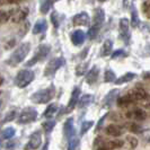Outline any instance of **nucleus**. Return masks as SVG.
Masks as SVG:
<instances>
[{
	"mask_svg": "<svg viewBox=\"0 0 150 150\" xmlns=\"http://www.w3.org/2000/svg\"><path fill=\"white\" fill-rule=\"evenodd\" d=\"M30 50V44L28 42L21 44L16 49L15 51L13 52V54L10 55V58L8 59L7 63L9 66H11V67H15L17 64H19V63L23 62L24 59L26 58V55L28 54Z\"/></svg>",
	"mask_w": 150,
	"mask_h": 150,
	"instance_id": "nucleus-1",
	"label": "nucleus"
},
{
	"mask_svg": "<svg viewBox=\"0 0 150 150\" xmlns=\"http://www.w3.org/2000/svg\"><path fill=\"white\" fill-rule=\"evenodd\" d=\"M54 94H55L54 86H50L47 88H44V89H41L36 93H34L32 95L30 99L35 104H45V103H49L54 97Z\"/></svg>",
	"mask_w": 150,
	"mask_h": 150,
	"instance_id": "nucleus-2",
	"label": "nucleus"
},
{
	"mask_svg": "<svg viewBox=\"0 0 150 150\" xmlns=\"http://www.w3.org/2000/svg\"><path fill=\"white\" fill-rule=\"evenodd\" d=\"M33 79H34V72L32 70H28V69H24L17 74L15 83L19 88H25L26 86H28L33 81Z\"/></svg>",
	"mask_w": 150,
	"mask_h": 150,
	"instance_id": "nucleus-3",
	"label": "nucleus"
},
{
	"mask_svg": "<svg viewBox=\"0 0 150 150\" xmlns=\"http://www.w3.org/2000/svg\"><path fill=\"white\" fill-rule=\"evenodd\" d=\"M50 51H51L50 45H47V44L38 45V47L36 49L35 54L33 55V58H32L30 61H27L26 66H27V67H32V66H34L35 63H38V62H40L41 60L45 59V58L47 57V54L50 53Z\"/></svg>",
	"mask_w": 150,
	"mask_h": 150,
	"instance_id": "nucleus-4",
	"label": "nucleus"
},
{
	"mask_svg": "<svg viewBox=\"0 0 150 150\" xmlns=\"http://www.w3.org/2000/svg\"><path fill=\"white\" fill-rule=\"evenodd\" d=\"M36 117H38V111L34 107H26L19 114V116H18V123H21V124H27V123H30V122L35 121Z\"/></svg>",
	"mask_w": 150,
	"mask_h": 150,
	"instance_id": "nucleus-5",
	"label": "nucleus"
},
{
	"mask_svg": "<svg viewBox=\"0 0 150 150\" xmlns=\"http://www.w3.org/2000/svg\"><path fill=\"white\" fill-rule=\"evenodd\" d=\"M63 63H64L63 58H54L52 60H50L49 63L46 64V68H45V70H44V76L45 77L52 76Z\"/></svg>",
	"mask_w": 150,
	"mask_h": 150,
	"instance_id": "nucleus-6",
	"label": "nucleus"
},
{
	"mask_svg": "<svg viewBox=\"0 0 150 150\" xmlns=\"http://www.w3.org/2000/svg\"><path fill=\"white\" fill-rule=\"evenodd\" d=\"M10 14V19L14 23H21L23 22L26 16L28 14V9L25 7H21V8H16V9H13L9 11Z\"/></svg>",
	"mask_w": 150,
	"mask_h": 150,
	"instance_id": "nucleus-7",
	"label": "nucleus"
},
{
	"mask_svg": "<svg viewBox=\"0 0 150 150\" xmlns=\"http://www.w3.org/2000/svg\"><path fill=\"white\" fill-rule=\"evenodd\" d=\"M129 95L131 96V97L133 98V100L134 102H139V100H146V99H149V94L146 91V90L143 89V88H140V87H138V88H134V89H132L130 93H129Z\"/></svg>",
	"mask_w": 150,
	"mask_h": 150,
	"instance_id": "nucleus-8",
	"label": "nucleus"
},
{
	"mask_svg": "<svg viewBox=\"0 0 150 150\" xmlns=\"http://www.w3.org/2000/svg\"><path fill=\"white\" fill-rule=\"evenodd\" d=\"M41 143H42V135H41V132L35 131L33 134L30 135V141H28L27 147L32 150H36L38 148H40Z\"/></svg>",
	"mask_w": 150,
	"mask_h": 150,
	"instance_id": "nucleus-9",
	"label": "nucleus"
},
{
	"mask_svg": "<svg viewBox=\"0 0 150 150\" xmlns=\"http://www.w3.org/2000/svg\"><path fill=\"white\" fill-rule=\"evenodd\" d=\"M129 27H130L129 19L128 18H122L120 21V34L124 41H129V38H130Z\"/></svg>",
	"mask_w": 150,
	"mask_h": 150,
	"instance_id": "nucleus-10",
	"label": "nucleus"
},
{
	"mask_svg": "<svg viewBox=\"0 0 150 150\" xmlns=\"http://www.w3.org/2000/svg\"><path fill=\"white\" fill-rule=\"evenodd\" d=\"M74 24L77 26H87L89 24V16L87 13H79L74 17Z\"/></svg>",
	"mask_w": 150,
	"mask_h": 150,
	"instance_id": "nucleus-11",
	"label": "nucleus"
},
{
	"mask_svg": "<svg viewBox=\"0 0 150 150\" xmlns=\"http://www.w3.org/2000/svg\"><path fill=\"white\" fill-rule=\"evenodd\" d=\"M63 132H64V137L67 138L68 140L75 135V128H74V119L72 117H69L67 119V121L64 122V125H63Z\"/></svg>",
	"mask_w": 150,
	"mask_h": 150,
	"instance_id": "nucleus-12",
	"label": "nucleus"
},
{
	"mask_svg": "<svg viewBox=\"0 0 150 150\" xmlns=\"http://www.w3.org/2000/svg\"><path fill=\"white\" fill-rule=\"evenodd\" d=\"M80 93H81V89L79 87H76L75 89L72 90L71 93V97H70V100L68 103V110H72L79 102V98H80Z\"/></svg>",
	"mask_w": 150,
	"mask_h": 150,
	"instance_id": "nucleus-13",
	"label": "nucleus"
},
{
	"mask_svg": "<svg viewBox=\"0 0 150 150\" xmlns=\"http://www.w3.org/2000/svg\"><path fill=\"white\" fill-rule=\"evenodd\" d=\"M85 38H86V34L81 30H77L71 33V41L75 45H81L85 42Z\"/></svg>",
	"mask_w": 150,
	"mask_h": 150,
	"instance_id": "nucleus-14",
	"label": "nucleus"
},
{
	"mask_svg": "<svg viewBox=\"0 0 150 150\" xmlns=\"http://www.w3.org/2000/svg\"><path fill=\"white\" fill-rule=\"evenodd\" d=\"M98 75H99V68L97 66H94V67L90 69L88 71V74L86 76V83H89V85H93L94 83H96L98 78Z\"/></svg>",
	"mask_w": 150,
	"mask_h": 150,
	"instance_id": "nucleus-15",
	"label": "nucleus"
},
{
	"mask_svg": "<svg viewBox=\"0 0 150 150\" xmlns=\"http://www.w3.org/2000/svg\"><path fill=\"white\" fill-rule=\"evenodd\" d=\"M117 95H119V89H113L111 90L107 95L105 96L104 100H103V104L105 106H112L116 99H117Z\"/></svg>",
	"mask_w": 150,
	"mask_h": 150,
	"instance_id": "nucleus-16",
	"label": "nucleus"
},
{
	"mask_svg": "<svg viewBox=\"0 0 150 150\" xmlns=\"http://www.w3.org/2000/svg\"><path fill=\"white\" fill-rule=\"evenodd\" d=\"M127 116L128 117H132V119H134L137 121H143L147 117V114L141 108H135L132 112H129Z\"/></svg>",
	"mask_w": 150,
	"mask_h": 150,
	"instance_id": "nucleus-17",
	"label": "nucleus"
},
{
	"mask_svg": "<svg viewBox=\"0 0 150 150\" xmlns=\"http://www.w3.org/2000/svg\"><path fill=\"white\" fill-rule=\"evenodd\" d=\"M104 19H105V13L103 9H96L95 10V14H94V19H93V25H97V26H100L103 23H104Z\"/></svg>",
	"mask_w": 150,
	"mask_h": 150,
	"instance_id": "nucleus-18",
	"label": "nucleus"
},
{
	"mask_svg": "<svg viewBox=\"0 0 150 150\" xmlns=\"http://www.w3.org/2000/svg\"><path fill=\"white\" fill-rule=\"evenodd\" d=\"M106 132H107V134L117 138V137L123 134V129L119 125H116V124H111L106 128Z\"/></svg>",
	"mask_w": 150,
	"mask_h": 150,
	"instance_id": "nucleus-19",
	"label": "nucleus"
},
{
	"mask_svg": "<svg viewBox=\"0 0 150 150\" xmlns=\"http://www.w3.org/2000/svg\"><path fill=\"white\" fill-rule=\"evenodd\" d=\"M112 49H113V42L111 40H106L105 42H104V44L102 45V47H100V55L102 57L110 55L111 52H112Z\"/></svg>",
	"mask_w": 150,
	"mask_h": 150,
	"instance_id": "nucleus-20",
	"label": "nucleus"
},
{
	"mask_svg": "<svg viewBox=\"0 0 150 150\" xmlns=\"http://www.w3.org/2000/svg\"><path fill=\"white\" fill-rule=\"evenodd\" d=\"M137 75L133 74V72H127L125 75L121 76L120 78H117L114 83H116V85H122V83H129V81H131V80H133Z\"/></svg>",
	"mask_w": 150,
	"mask_h": 150,
	"instance_id": "nucleus-21",
	"label": "nucleus"
},
{
	"mask_svg": "<svg viewBox=\"0 0 150 150\" xmlns=\"http://www.w3.org/2000/svg\"><path fill=\"white\" fill-rule=\"evenodd\" d=\"M46 27H47L46 21L45 19H40V21H38V22L35 23V25L33 27V33L34 34H40V33L44 32L46 30Z\"/></svg>",
	"mask_w": 150,
	"mask_h": 150,
	"instance_id": "nucleus-22",
	"label": "nucleus"
},
{
	"mask_svg": "<svg viewBox=\"0 0 150 150\" xmlns=\"http://www.w3.org/2000/svg\"><path fill=\"white\" fill-rule=\"evenodd\" d=\"M133 103H134L133 98L131 97L129 94L125 95V96H122V97L117 98V104H119V106H121V107H125V106L131 105V104H133Z\"/></svg>",
	"mask_w": 150,
	"mask_h": 150,
	"instance_id": "nucleus-23",
	"label": "nucleus"
},
{
	"mask_svg": "<svg viewBox=\"0 0 150 150\" xmlns=\"http://www.w3.org/2000/svg\"><path fill=\"white\" fill-rule=\"evenodd\" d=\"M94 102V96L93 95H83V96H81V97L79 98V107H85V106L89 105V104H91Z\"/></svg>",
	"mask_w": 150,
	"mask_h": 150,
	"instance_id": "nucleus-24",
	"label": "nucleus"
},
{
	"mask_svg": "<svg viewBox=\"0 0 150 150\" xmlns=\"http://www.w3.org/2000/svg\"><path fill=\"white\" fill-rule=\"evenodd\" d=\"M124 146V141L120 139H115V140H110L106 143V147H108L110 149H120Z\"/></svg>",
	"mask_w": 150,
	"mask_h": 150,
	"instance_id": "nucleus-25",
	"label": "nucleus"
},
{
	"mask_svg": "<svg viewBox=\"0 0 150 150\" xmlns=\"http://www.w3.org/2000/svg\"><path fill=\"white\" fill-rule=\"evenodd\" d=\"M125 144L128 146L129 149H134L137 148V146H138V139L135 138L134 135H127L125 137Z\"/></svg>",
	"mask_w": 150,
	"mask_h": 150,
	"instance_id": "nucleus-26",
	"label": "nucleus"
},
{
	"mask_svg": "<svg viewBox=\"0 0 150 150\" xmlns=\"http://www.w3.org/2000/svg\"><path fill=\"white\" fill-rule=\"evenodd\" d=\"M57 111H58V105L57 104H50L45 110L44 116L46 119H51V117H53V115L55 114Z\"/></svg>",
	"mask_w": 150,
	"mask_h": 150,
	"instance_id": "nucleus-27",
	"label": "nucleus"
},
{
	"mask_svg": "<svg viewBox=\"0 0 150 150\" xmlns=\"http://www.w3.org/2000/svg\"><path fill=\"white\" fill-rule=\"evenodd\" d=\"M14 135H15V129L10 128V127H9V128H6L1 132V138H2V139H6V140L11 139Z\"/></svg>",
	"mask_w": 150,
	"mask_h": 150,
	"instance_id": "nucleus-28",
	"label": "nucleus"
},
{
	"mask_svg": "<svg viewBox=\"0 0 150 150\" xmlns=\"http://www.w3.org/2000/svg\"><path fill=\"white\" fill-rule=\"evenodd\" d=\"M104 80L105 83H113L116 80V76L113 72L111 69H107L105 71V75H104Z\"/></svg>",
	"mask_w": 150,
	"mask_h": 150,
	"instance_id": "nucleus-29",
	"label": "nucleus"
},
{
	"mask_svg": "<svg viewBox=\"0 0 150 150\" xmlns=\"http://www.w3.org/2000/svg\"><path fill=\"white\" fill-rule=\"evenodd\" d=\"M139 24H140V19H139L138 13H137L135 8H132V13H131V25L133 27H138Z\"/></svg>",
	"mask_w": 150,
	"mask_h": 150,
	"instance_id": "nucleus-30",
	"label": "nucleus"
},
{
	"mask_svg": "<svg viewBox=\"0 0 150 150\" xmlns=\"http://www.w3.org/2000/svg\"><path fill=\"white\" fill-rule=\"evenodd\" d=\"M99 27L100 26H97V25H93L91 27L89 28V30H88V38H90V40H93V38H95L96 36H97L98 34V30H99Z\"/></svg>",
	"mask_w": 150,
	"mask_h": 150,
	"instance_id": "nucleus-31",
	"label": "nucleus"
},
{
	"mask_svg": "<svg viewBox=\"0 0 150 150\" xmlns=\"http://www.w3.org/2000/svg\"><path fill=\"white\" fill-rule=\"evenodd\" d=\"M93 125H94V122L93 121H85V122H83L81 123V129H80V133L85 134Z\"/></svg>",
	"mask_w": 150,
	"mask_h": 150,
	"instance_id": "nucleus-32",
	"label": "nucleus"
},
{
	"mask_svg": "<svg viewBox=\"0 0 150 150\" xmlns=\"http://www.w3.org/2000/svg\"><path fill=\"white\" fill-rule=\"evenodd\" d=\"M129 130H130L131 132H133V133H141L143 131L142 127H141L140 124H138V123H130Z\"/></svg>",
	"mask_w": 150,
	"mask_h": 150,
	"instance_id": "nucleus-33",
	"label": "nucleus"
},
{
	"mask_svg": "<svg viewBox=\"0 0 150 150\" xmlns=\"http://www.w3.org/2000/svg\"><path fill=\"white\" fill-rule=\"evenodd\" d=\"M77 146H78V138H77L76 135H72V137L69 139L68 150H75Z\"/></svg>",
	"mask_w": 150,
	"mask_h": 150,
	"instance_id": "nucleus-34",
	"label": "nucleus"
},
{
	"mask_svg": "<svg viewBox=\"0 0 150 150\" xmlns=\"http://www.w3.org/2000/svg\"><path fill=\"white\" fill-rule=\"evenodd\" d=\"M52 5L53 4L50 0H44L43 4H42V6H41V13H42V14H46V13L51 9V6H52Z\"/></svg>",
	"mask_w": 150,
	"mask_h": 150,
	"instance_id": "nucleus-35",
	"label": "nucleus"
},
{
	"mask_svg": "<svg viewBox=\"0 0 150 150\" xmlns=\"http://www.w3.org/2000/svg\"><path fill=\"white\" fill-rule=\"evenodd\" d=\"M42 127H43L45 132L50 133V132L53 130V128L55 127V122H54V121H47V122H44V123H43Z\"/></svg>",
	"mask_w": 150,
	"mask_h": 150,
	"instance_id": "nucleus-36",
	"label": "nucleus"
},
{
	"mask_svg": "<svg viewBox=\"0 0 150 150\" xmlns=\"http://www.w3.org/2000/svg\"><path fill=\"white\" fill-rule=\"evenodd\" d=\"M87 68H88V62H85V63H83V64L78 66V67H77V70H76V75H77V76H83V74L86 72Z\"/></svg>",
	"mask_w": 150,
	"mask_h": 150,
	"instance_id": "nucleus-37",
	"label": "nucleus"
},
{
	"mask_svg": "<svg viewBox=\"0 0 150 150\" xmlns=\"http://www.w3.org/2000/svg\"><path fill=\"white\" fill-rule=\"evenodd\" d=\"M16 116H17V112H16L15 110L8 112L7 114H6V116H5V119H4V123H7V122H10V121L15 120Z\"/></svg>",
	"mask_w": 150,
	"mask_h": 150,
	"instance_id": "nucleus-38",
	"label": "nucleus"
},
{
	"mask_svg": "<svg viewBox=\"0 0 150 150\" xmlns=\"http://www.w3.org/2000/svg\"><path fill=\"white\" fill-rule=\"evenodd\" d=\"M142 11L148 18H150V1H146L142 5Z\"/></svg>",
	"mask_w": 150,
	"mask_h": 150,
	"instance_id": "nucleus-39",
	"label": "nucleus"
},
{
	"mask_svg": "<svg viewBox=\"0 0 150 150\" xmlns=\"http://www.w3.org/2000/svg\"><path fill=\"white\" fill-rule=\"evenodd\" d=\"M58 13H53L52 15H51V21H52V23H53V25H54V27L55 28H58L59 27V24H60V22H59V18H58Z\"/></svg>",
	"mask_w": 150,
	"mask_h": 150,
	"instance_id": "nucleus-40",
	"label": "nucleus"
},
{
	"mask_svg": "<svg viewBox=\"0 0 150 150\" xmlns=\"http://www.w3.org/2000/svg\"><path fill=\"white\" fill-rule=\"evenodd\" d=\"M124 54H125L124 50L120 49V50H116V51H114V52L112 53V55H111V58H112V59H117V58H120V57H123Z\"/></svg>",
	"mask_w": 150,
	"mask_h": 150,
	"instance_id": "nucleus-41",
	"label": "nucleus"
},
{
	"mask_svg": "<svg viewBox=\"0 0 150 150\" xmlns=\"http://www.w3.org/2000/svg\"><path fill=\"white\" fill-rule=\"evenodd\" d=\"M143 140H146L147 142H150V129H144L142 132H141Z\"/></svg>",
	"mask_w": 150,
	"mask_h": 150,
	"instance_id": "nucleus-42",
	"label": "nucleus"
},
{
	"mask_svg": "<svg viewBox=\"0 0 150 150\" xmlns=\"http://www.w3.org/2000/svg\"><path fill=\"white\" fill-rule=\"evenodd\" d=\"M134 5V0H123V6L127 9H132Z\"/></svg>",
	"mask_w": 150,
	"mask_h": 150,
	"instance_id": "nucleus-43",
	"label": "nucleus"
},
{
	"mask_svg": "<svg viewBox=\"0 0 150 150\" xmlns=\"http://www.w3.org/2000/svg\"><path fill=\"white\" fill-rule=\"evenodd\" d=\"M5 1V4H10V5H13V4H19V2H22L24 0H4Z\"/></svg>",
	"mask_w": 150,
	"mask_h": 150,
	"instance_id": "nucleus-44",
	"label": "nucleus"
},
{
	"mask_svg": "<svg viewBox=\"0 0 150 150\" xmlns=\"http://www.w3.org/2000/svg\"><path fill=\"white\" fill-rule=\"evenodd\" d=\"M106 116H107V114H106V115H104V116H103V117L100 119V121H99V122L97 123V128H96V130H97V131H98V129H99L100 127H102V124H103V122H104V120L106 119Z\"/></svg>",
	"mask_w": 150,
	"mask_h": 150,
	"instance_id": "nucleus-45",
	"label": "nucleus"
},
{
	"mask_svg": "<svg viewBox=\"0 0 150 150\" xmlns=\"http://www.w3.org/2000/svg\"><path fill=\"white\" fill-rule=\"evenodd\" d=\"M14 44H15V41H14V40H11V41H10V43H9V44H6L5 47H6V49H10Z\"/></svg>",
	"mask_w": 150,
	"mask_h": 150,
	"instance_id": "nucleus-46",
	"label": "nucleus"
},
{
	"mask_svg": "<svg viewBox=\"0 0 150 150\" xmlns=\"http://www.w3.org/2000/svg\"><path fill=\"white\" fill-rule=\"evenodd\" d=\"M97 150H111L108 147H106V146H104V147H100V148H98Z\"/></svg>",
	"mask_w": 150,
	"mask_h": 150,
	"instance_id": "nucleus-47",
	"label": "nucleus"
},
{
	"mask_svg": "<svg viewBox=\"0 0 150 150\" xmlns=\"http://www.w3.org/2000/svg\"><path fill=\"white\" fill-rule=\"evenodd\" d=\"M42 150H49V143L46 142L44 144V147H43V148H42Z\"/></svg>",
	"mask_w": 150,
	"mask_h": 150,
	"instance_id": "nucleus-48",
	"label": "nucleus"
},
{
	"mask_svg": "<svg viewBox=\"0 0 150 150\" xmlns=\"http://www.w3.org/2000/svg\"><path fill=\"white\" fill-rule=\"evenodd\" d=\"M2 83H4V78L0 76V85H2Z\"/></svg>",
	"mask_w": 150,
	"mask_h": 150,
	"instance_id": "nucleus-49",
	"label": "nucleus"
},
{
	"mask_svg": "<svg viewBox=\"0 0 150 150\" xmlns=\"http://www.w3.org/2000/svg\"><path fill=\"white\" fill-rule=\"evenodd\" d=\"M2 4H5V1H4V0H0V6H1Z\"/></svg>",
	"mask_w": 150,
	"mask_h": 150,
	"instance_id": "nucleus-50",
	"label": "nucleus"
},
{
	"mask_svg": "<svg viewBox=\"0 0 150 150\" xmlns=\"http://www.w3.org/2000/svg\"><path fill=\"white\" fill-rule=\"evenodd\" d=\"M50 1H51V2L53 4V2H57V1H59V0H50Z\"/></svg>",
	"mask_w": 150,
	"mask_h": 150,
	"instance_id": "nucleus-51",
	"label": "nucleus"
},
{
	"mask_svg": "<svg viewBox=\"0 0 150 150\" xmlns=\"http://www.w3.org/2000/svg\"><path fill=\"white\" fill-rule=\"evenodd\" d=\"M98 1H100V2H104V1H106V0H98Z\"/></svg>",
	"mask_w": 150,
	"mask_h": 150,
	"instance_id": "nucleus-52",
	"label": "nucleus"
},
{
	"mask_svg": "<svg viewBox=\"0 0 150 150\" xmlns=\"http://www.w3.org/2000/svg\"><path fill=\"white\" fill-rule=\"evenodd\" d=\"M1 139H2V138H1V137H0V143H1Z\"/></svg>",
	"mask_w": 150,
	"mask_h": 150,
	"instance_id": "nucleus-53",
	"label": "nucleus"
},
{
	"mask_svg": "<svg viewBox=\"0 0 150 150\" xmlns=\"http://www.w3.org/2000/svg\"><path fill=\"white\" fill-rule=\"evenodd\" d=\"M115 150H119V149H115Z\"/></svg>",
	"mask_w": 150,
	"mask_h": 150,
	"instance_id": "nucleus-54",
	"label": "nucleus"
}]
</instances>
